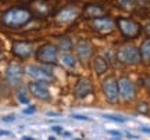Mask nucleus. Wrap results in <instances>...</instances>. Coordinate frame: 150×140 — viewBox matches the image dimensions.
<instances>
[{
  "label": "nucleus",
  "mask_w": 150,
  "mask_h": 140,
  "mask_svg": "<svg viewBox=\"0 0 150 140\" xmlns=\"http://www.w3.org/2000/svg\"><path fill=\"white\" fill-rule=\"evenodd\" d=\"M32 18L31 11L27 8H22V7H14L10 8L4 13L3 15V24L8 28H21L24 25H27L29 20Z\"/></svg>",
  "instance_id": "1"
},
{
  "label": "nucleus",
  "mask_w": 150,
  "mask_h": 140,
  "mask_svg": "<svg viewBox=\"0 0 150 140\" xmlns=\"http://www.w3.org/2000/svg\"><path fill=\"white\" fill-rule=\"evenodd\" d=\"M117 60L125 65H132V64L140 63L142 57H140L139 49L132 46V44H127V46H122V47L118 50Z\"/></svg>",
  "instance_id": "2"
},
{
  "label": "nucleus",
  "mask_w": 150,
  "mask_h": 140,
  "mask_svg": "<svg viewBox=\"0 0 150 140\" xmlns=\"http://www.w3.org/2000/svg\"><path fill=\"white\" fill-rule=\"evenodd\" d=\"M117 25L120 28V31L125 38L128 39H135L139 36L142 28L138 22H135L134 20H129V18H118L117 20Z\"/></svg>",
  "instance_id": "3"
},
{
  "label": "nucleus",
  "mask_w": 150,
  "mask_h": 140,
  "mask_svg": "<svg viewBox=\"0 0 150 140\" xmlns=\"http://www.w3.org/2000/svg\"><path fill=\"white\" fill-rule=\"evenodd\" d=\"M36 58L45 64H54L57 61V47L53 44H45L36 51Z\"/></svg>",
  "instance_id": "4"
},
{
  "label": "nucleus",
  "mask_w": 150,
  "mask_h": 140,
  "mask_svg": "<svg viewBox=\"0 0 150 140\" xmlns=\"http://www.w3.org/2000/svg\"><path fill=\"white\" fill-rule=\"evenodd\" d=\"M117 83H118V93L121 94L124 100H127V101L134 100L135 96H136V90H135L132 81L124 76V78H120V81Z\"/></svg>",
  "instance_id": "5"
},
{
  "label": "nucleus",
  "mask_w": 150,
  "mask_h": 140,
  "mask_svg": "<svg viewBox=\"0 0 150 140\" xmlns=\"http://www.w3.org/2000/svg\"><path fill=\"white\" fill-rule=\"evenodd\" d=\"M103 92L110 104H115L118 101V83L114 78H107L103 81Z\"/></svg>",
  "instance_id": "6"
},
{
  "label": "nucleus",
  "mask_w": 150,
  "mask_h": 140,
  "mask_svg": "<svg viewBox=\"0 0 150 140\" xmlns=\"http://www.w3.org/2000/svg\"><path fill=\"white\" fill-rule=\"evenodd\" d=\"M93 56V46L91 44L89 40H79L76 43V57L82 64L85 65L89 63V60L92 58Z\"/></svg>",
  "instance_id": "7"
},
{
  "label": "nucleus",
  "mask_w": 150,
  "mask_h": 140,
  "mask_svg": "<svg viewBox=\"0 0 150 140\" xmlns=\"http://www.w3.org/2000/svg\"><path fill=\"white\" fill-rule=\"evenodd\" d=\"M92 28L100 33H110L114 29V22L110 17H97V18H93Z\"/></svg>",
  "instance_id": "8"
},
{
  "label": "nucleus",
  "mask_w": 150,
  "mask_h": 140,
  "mask_svg": "<svg viewBox=\"0 0 150 140\" xmlns=\"http://www.w3.org/2000/svg\"><path fill=\"white\" fill-rule=\"evenodd\" d=\"M28 89H29V92L32 93L36 98H39V100L47 101L49 98H50V93H49L47 87L45 86V85H42L40 82H31V83L28 85Z\"/></svg>",
  "instance_id": "9"
},
{
  "label": "nucleus",
  "mask_w": 150,
  "mask_h": 140,
  "mask_svg": "<svg viewBox=\"0 0 150 140\" xmlns=\"http://www.w3.org/2000/svg\"><path fill=\"white\" fill-rule=\"evenodd\" d=\"M27 74L31 76V78L36 79L38 82H50L52 81V75H50L46 70L40 68V67L29 65L27 68Z\"/></svg>",
  "instance_id": "10"
},
{
  "label": "nucleus",
  "mask_w": 150,
  "mask_h": 140,
  "mask_svg": "<svg viewBox=\"0 0 150 140\" xmlns=\"http://www.w3.org/2000/svg\"><path fill=\"white\" fill-rule=\"evenodd\" d=\"M13 53L20 58H28L32 56V44L28 42H14Z\"/></svg>",
  "instance_id": "11"
},
{
  "label": "nucleus",
  "mask_w": 150,
  "mask_h": 140,
  "mask_svg": "<svg viewBox=\"0 0 150 140\" xmlns=\"http://www.w3.org/2000/svg\"><path fill=\"white\" fill-rule=\"evenodd\" d=\"M92 82L88 79V78H81L78 83H76V86H75L74 92H75V96L79 97V98H83V97L89 96L92 93Z\"/></svg>",
  "instance_id": "12"
},
{
  "label": "nucleus",
  "mask_w": 150,
  "mask_h": 140,
  "mask_svg": "<svg viewBox=\"0 0 150 140\" xmlns=\"http://www.w3.org/2000/svg\"><path fill=\"white\" fill-rule=\"evenodd\" d=\"M78 15H79V10L76 7H74V6H70V7H65L61 11H59L56 18H57L59 22H71L74 21Z\"/></svg>",
  "instance_id": "13"
},
{
  "label": "nucleus",
  "mask_w": 150,
  "mask_h": 140,
  "mask_svg": "<svg viewBox=\"0 0 150 140\" xmlns=\"http://www.w3.org/2000/svg\"><path fill=\"white\" fill-rule=\"evenodd\" d=\"M22 74H24V70L21 68V65L18 64H10L6 70V78L13 83H17V82L21 81Z\"/></svg>",
  "instance_id": "14"
},
{
  "label": "nucleus",
  "mask_w": 150,
  "mask_h": 140,
  "mask_svg": "<svg viewBox=\"0 0 150 140\" xmlns=\"http://www.w3.org/2000/svg\"><path fill=\"white\" fill-rule=\"evenodd\" d=\"M103 14H104V10L96 4H88L83 10V15L86 18H97V17H102Z\"/></svg>",
  "instance_id": "15"
},
{
  "label": "nucleus",
  "mask_w": 150,
  "mask_h": 140,
  "mask_svg": "<svg viewBox=\"0 0 150 140\" xmlns=\"http://www.w3.org/2000/svg\"><path fill=\"white\" fill-rule=\"evenodd\" d=\"M93 68H95V71H96V74L102 75V74H104V72L108 70V64L104 58H102V57H96V58L93 60Z\"/></svg>",
  "instance_id": "16"
},
{
  "label": "nucleus",
  "mask_w": 150,
  "mask_h": 140,
  "mask_svg": "<svg viewBox=\"0 0 150 140\" xmlns=\"http://www.w3.org/2000/svg\"><path fill=\"white\" fill-rule=\"evenodd\" d=\"M33 6H35L36 11L40 14V15H47L49 13H50V10H52L50 4H49L47 1H45V0H38Z\"/></svg>",
  "instance_id": "17"
},
{
  "label": "nucleus",
  "mask_w": 150,
  "mask_h": 140,
  "mask_svg": "<svg viewBox=\"0 0 150 140\" xmlns=\"http://www.w3.org/2000/svg\"><path fill=\"white\" fill-rule=\"evenodd\" d=\"M139 51H140V57H142V60L150 61V38L146 39L145 42L142 43Z\"/></svg>",
  "instance_id": "18"
},
{
  "label": "nucleus",
  "mask_w": 150,
  "mask_h": 140,
  "mask_svg": "<svg viewBox=\"0 0 150 140\" xmlns=\"http://www.w3.org/2000/svg\"><path fill=\"white\" fill-rule=\"evenodd\" d=\"M60 60H61L63 65L67 67V68H75V65H76V60H75V57L71 56V54H63Z\"/></svg>",
  "instance_id": "19"
},
{
  "label": "nucleus",
  "mask_w": 150,
  "mask_h": 140,
  "mask_svg": "<svg viewBox=\"0 0 150 140\" xmlns=\"http://www.w3.org/2000/svg\"><path fill=\"white\" fill-rule=\"evenodd\" d=\"M60 47L63 49V50H70V49L72 47V42H71L68 38L60 39Z\"/></svg>",
  "instance_id": "20"
},
{
  "label": "nucleus",
  "mask_w": 150,
  "mask_h": 140,
  "mask_svg": "<svg viewBox=\"0 0 150 140\" xmlns=\"http://www.w3.org/2000/svg\"><path fill=\"white\" fill-rule=\"evenodd\" d=\"M17 96H18L20 103H22V104H28V103H29V98H28L27 93H25V90H24V89H20V90H18V93H17Z\"/></svg>",
  "instance_id": "21"
},
{
  "label": "nucleus",
  "mask_w": 150,
  "mask_h": 140,
  "mask_svg": "<svg viewBox=\"0 0 150 140\" xmlns=\"http://www.w3.org/2000/svg\"><path fill=\"white\" fill-rule=\"evenodd\" d=\"M135 1L136 0H118V4L122 8H131V7H134Z\"/></svg>",
  "instance_id": "22"
},
{
  "label": "nucleus",
  "mask_w": 150,
  "mask_h": 140,
  "mask_svg": "<svg viewBox=\"0 0 150 140\" xmlns=\"http://www.w3.org/2000/svg\"><path fill=\"white\" fill-rule=\"evenodd\" d=\"M103 118L112 119V121H117V122H120V124H124V122H125V118H124V117H120V115H110V114H103Z\"/></svg>",
  "instance_id": "23"
},
{
  "label": "nucleus",
  "mask_w": 150,
  "mask_h": 140,
  "mask_svg": "<svg viewBox=\"0 0 150 140\" xmlns=\"http://www.w3.org/2000/svg\"><path fill=\"white\" fill-rule=\"evenodd\" d=\"M138 110H139L140 113L146 114L147 113V104H146V103H140L139 106H138Z\"/></svg>",
  "instance_id": "24"
},
{
  "label": "nucleus",
  "mask_w": 150,
  "mask_h": 140,
  "mask_svg": "<svg viewBox=\"0 0 150 140\" xmlns=\"http://www.w3.org/2000/svg\"><path fill=\"white\" fill-rule=\"evenodd\" d=\"M35 110H36V108L33 107V106H31V107H28V108L24 110V114H27V115H32V114L35 113Z\"/></svg>",
  "instance_id": "25"
},
{
  "label": "nucleus",
  "mask_w": 150,
  "mask_h": 140,
  "mask_svg": "<svg viewBox=\"0 0 150 140\" xmlns=\"http://www.w3.org/2000/svg\"><path fill=\"white\" fill-rule=\"evenodd\" d=\"M143 85H145L146 89H149V90H150V75L146 76L145 79H143Z\"/></svg>",
  "instance_id": "26"
},
{
  "label": "nucleus",
  "mask_w": 150,
  "mask_h": 140,
  "mask_svg": "<svg viewBox=\"0 0 150 140\" xmlns=\"http://www.w3.org/2000/svg\"><path fill=\"white\" fill-rule=\"evenodd\" d=\"M108 133H110L111 136H115V137H121V133H120V132H117V130H110Z\"/></svg>",
  "instance_id": "27"
},
{
  "label": "nucleus",
  "mask_w": 150,
  "mask_h": 140,
  "mask_svg": "<svg viewBox=\"0 0 150 140\" xmlns=\"http://www.w3.org/2000/svg\"><path fill=\"white\" fill-rule=\"evenodd\" d=\"M140 130H142V132H146V133H149V135H150V128H146V126H142V128H140Z\"/></svg>",
  "instance_id": "28"
},
{
  "label": "nucleus",
  "mask_w": 150,
  "mask_h": 140,
  "mask_svg": "<svg viewBox=\"0 0 150 140\" xmlns=\"http://www.w3.org/2000/svg\"><path fill=\"white\" fill-rule=\"evenodd\" d=\"M145 31H146V33H147V35L150 36V22H149V24H147V25L145 27Z\"/></svg>",
  "instance_id": "29"
},
{
  "label": "nucleus",
  "mask_w": 150,
  "mask_h": 140,
  "mask_svg": "<svg viewBox=\"0 0 150 140\" xmlns=\"http://www.w3.org/2000/svg\"><path fill=\"white\" fill-rule=\"evenodd\" d=\"M3 121H6V122H7V121H14V117H13V115H11V117H4Z\"/></svg>",
  "instance_id": "30"
},
{
  "label": "nucleus",
  "mask_w": 150,
  "mask_h": 140,
  "mask_svg": "<svg viewBox=\"0 0 150 140\" xmlns=\"http://www.w3.org/2000/svg\"><path fill=\"white\" fill-rule=\"evenodd\" d=\"M52 129H53L54 132H63V129H61V128H59V126H53Z\"/></svg>",
  "instance_id": "31"
},
{
  "label": "nucleus",
  "mask_w": 150,
  "mask_h": 140,
  "mask_svg": "<svg viewBox=\"0 0 150 140\" xmlns=\"http://www.w3.org/2000/svg\"><path fill=\"white\" fill-rule=\"evenodd\" d=\"M74 118H78V119H88V117H83V115H74Z\"/></svg>",
  "instance_id": "32"
},
{
  "label": "nucleus",
  "mask_w": 150,
  "mask_h": 140,
  "mask_svg": "<svg viewBox=\"0 0 150 140\" xmlns=\"http://www.w3.org/2000/svg\"><path fill=\"white\" fill-rule=\"evenodd\" d=\"M61 135H64V136H67V137H70V132H61Z\"/></svg>",
  "instance_id": "33"
},
{
  "label": "nucleus",
  "mask_w": 150,
  "mask_h": 140,
  "mask_svg": "<svg viewBox=\"0 0 150 140\" xmlns=\"http://www.w3.org/2000/svg\"><path fill=\"white\" fill-rule=\"evenodd\" d=\"M0 60H1V54H0Z\"/></svg>",
  "instance_id": "34"
}]
</instances>
